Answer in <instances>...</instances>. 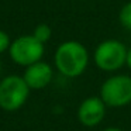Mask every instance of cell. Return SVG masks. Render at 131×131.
<instances>
[{
  "instance_id": "cell-1",
  "label": "cell",
  "mask_w": 131,
  "mask_h": 131,
  "mask_svg": "<svg viewBox=\"0 0 131 131\" xmlns=\"http://www.w3.org/2000/svg\"><path fill=\"white\" fill-rule=\"evenodd\" d=\"M55 66L66 78L80 76L89 63V52L79 41H65L55 51Z\"/></svg>"
},
{
  "instance_id": "cell-4",
  "label": "cell",
  "mask_w": 131,
  "mask_h": 131,
  "mask_svg": "<svg viewBox=\"0 0 131 131\" xmlns=\"http://www.w3.org/2000/svg\"><path fill=\"white\" fill-rule=\"evenodd\" d=\"M127 47L118 40H106L94 49L93 59L99 69L106 72L118 71L125 65L127 59Z\"/></svg>"
},
{
  "instance_id": "cell-2",
  "label": "cell",
  "mask_w": 131,
  "mask_h": 131,
  "mask_svg": "<svg viewBox=\"0 0 131 131\" xmlns=\"http://www.w3.org/2000/svg\"><path fill=\"white\" fill-rule=\"evenodd\" d=\"M30 88L23 76L9 75L0 82V107L6 111H16L27 102Z\"/></svg>"
},
{
  "instance_id": "cell-8",
  "label": "cell",
  "mask_w": 131,
  "mask_h": 131,
  "mask_svg": "<svg viewBox=\"0 0 131 131\" xmlns=\"http://www.w3.org/2000/svg\"><path fill=\"white\" fill-rule=\"evenodd\" d=\"M32 35H34L40 42L45 44V42H48V41L51 40V37H52V28L48 26V24L41 23V24H38V26L34 28Z\"/></svg>"
},
{
  "instance_id": "cell-13",
  "label": "cell",
  "mask_w": 131,
  "mask_h": 131,
  "mask_svg": "<svg viewBox=\"0 0 131 131\" xmlns=\"http://www.w3.org/2000/svg\"><path fill=\"white\" fill-rule=\"evenodd\" d=\"M0 73H2V62H0Z\"/></svg>"
},
{
  "instance_id": "cell-7",
  "label": "cell",
  "mask_w": 131,
  "mask_h": 131,
  "mask_svg": "<svg viewBox=\"0 0 131 131\" xmlns=\"http://www.w3.org/2000/svg\"><path fill=\"white\" fill-rule=\"evenodd\" d=\"M52 75H54V72H52L51 65L44 62V61H40V62H35L27 66L23 78L30 89L38 90V89L47 88L51 83Z\"/></svg>"
},
{
  "instance_id": "cell-9",
  "label": "cell",
  "mask_w": 131,
  "mask_h": 131,
  "mask_svg": "<svg viewBox=\"0 0 131 131\" xmlns=\"http://www.w3.org/2000/svg\"><path fill=\"white\" fill-rule=\"evenodd\" d=\"M118 21L125 30L131 31V2L125 3L118 13Z\"/></svg>"
},
{
  "instance_id": "cell-12",
  "label": "cell",
  "mask_w": 131,
  "mask_h": 131,
  "mask_svg": "<svg viewBox=\"0 0 131 131\" xmlns=\"http://www.w3.org/2000/svg\"><path fill=\"white\" fill-rule=\"evenodd\" d=\"M103 131H123V130H120V128H117V127H108V128H106V130H103Z\"/></svg>"
},
{
  "instance_id": "cell-11",
  "label": "cell",
  "mask_w": 131,
  "mask_h": 131,
  "mask_svg": "<svg viewBox=\"0 0 131 131\" xmlns=\"http://www.w3.org/2000/svg\"><path fill=\"white\" fill-rule=\"evenodd\" d=\"M125 65L131 69V47L127 49V59H125Z\"/></svg>"
},
{
  "instance_id": "cell-3",
  "label": "cell",
  "mask_w": 131,
  "mask_h": 131,
  "mask_svg": "<svg viewBox=\"0 0 131 131\" xmlns=\"http://www.w3.org/2000/svg\"><path fill=\"white\" fill-rule=\"evenodd\" d=\"M44 52L45 44L40 42L32 34L20 35L12 41V45L9 48V54L13 62L26 68L35 62H40Z\"/></svg>"
},
{
  "instance_id": "cell-10",
  "label": "cell",
  "mask_w": 131,
  "mask_h": 131,
  "mask_svg": "<svg viewBox=\"0 0 131 131\" xmlns=\"http://www.w3.org/2000/svg\"><path fill=\"white\" fill-rule=\"evenodd\" d=\"M10 45H12V41H10L9 34L3 30H0V54L9 51Z\"/></svg>"
},
{
  "instance_id": "cell-5",
  "label": "cell",
  "mask_w": 131,
  "mask_h": 131,
  "mask_svg": "<svg viewBox=\"0 0 131 131\" xmlns=\"http://www.w3.org/2000/svg\"><path fill=\"white\" fill-rule=\"evenodd\" d=\"M100 99L108 107H123L131 103V76L114 75L100 88Z\"/></svg>"
},
{
  "instance_id": "cell-6",
  "label": "cell",
  "mask_w": 131,
  "mask_h": 131,
  "mask_svg": "<svg viewBox=\"0 0 131 131\" xmlns=\"http://www.w3.org/2000/svg\"><path fill=\"white\" fill-rule=\"evenodd\" d=\"M106 114V104L100 97L92 96L82 102L78 110V118L86 127L97 125Z\"/></svg>"
}]
</instances>
